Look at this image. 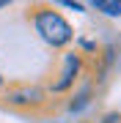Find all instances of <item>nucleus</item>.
Instances as JSON below:
<instances>
[{
	"mask_svg": "<svg viewBox=\"0 0 121 123\" xmlns=\"http://www.w3.org/2000/svg\"><path fill=\"white\" fill-rule=\"evenodd\" d=\"M33 27H36L39 38L44 41V44L55 47V49L66 47L69 41L74 38L72 25H69L58 11H52V8H39L36 14H33Z\"/></svg>",
	"mask_w": 121,
	"mask_h": 123,
	"instance_id": "f257e3e1",
	"label": "nucleus"
},
{
	"mask_svg": "<svg viewBox=\"0 0 121 123\" xmlns=\"http://www.w3.org/2000/svg\"><path fill=\"white\" fill-rule=\"evenodd\" d=\"M91 6L96 11L107 14V17H121V3H116V0H94Z\"/></svg>",
	"mask_w": 121,
	"mask_h": 123,
	"instance_id": "20e7f679",
	"label": "nucleus"
},
{
	"mask_svg": "<svg viewBox=\"0 0 121 123\" xmlns=\"http://www.w3.org/2000/svg\"><path fill=\"white\" fill-rule=\"evenodd\" d=\"M0 90H3V74H0Z\"/></svg>",
	"mask_w": 121,
	"mask_h": 123,
	"instance_id": "423d86ee",
	"label": "nucleus"
},
{
	"mask_svg": "<svg viewBox=\"0 0 121 123\" xmlns=\"http://www.w3.org/2000/svg\"><path fill=\"white\" fill-rule=\"evenodd\" d=\"M80 68H83V57L72 52V55H66V60H63V71H61V79L52 85V90L55 93H61V90H66L69 85L77 79V74H80Z\"/></svg>",
	"mask_w": 121,
	"mask_h": 123,
	"instance_id": "f03ea898",
	"label": "nucleus"
},
{
	"mask_svg": "<svg viewBox=\"0 0 121 123\" xmlns=\"http://www.w3.org/2000/svg\"><path fill=\"white\" fill-rule=\"evenodd\" d=\"M6 6H8V3H6V0H0V8H6Z\"/></svg>",
	"mask_w": 121,
	"mask_h": 123,
	"instance_id": "39448f33",
	"label": "nucleus"
},
{
	"mask_svg": "<svg viewBox=\"0 0 121 123\" xmlns=\"http://www.w3.org/2000/svg\"><path fill=\"white\" fill-rule=\"evenodd\" d=\"M6 101L14 107H36L44 101V90L39 88H19V90H8L6 93Z\"/></svg>",
	"mask_w": 121,
	"mask_h": 123,
	"instance_id": "7ed1b4c3",
	"label": "nucleus"
}]
</instances>
